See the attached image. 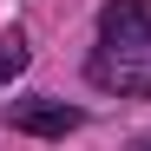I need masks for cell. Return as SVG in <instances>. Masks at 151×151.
Here are the masks:
<instances>
[{"label":"cell","instance_id":"7a4b0ae2","mask_svg":"<svg viewBox=\"0 0 151 151\" xmlns=\"http://www.w3.org/2000/svg\"><path fill=\"white\" fill-rule=\"evenodd\" d=\"M7 125L27 132V138H66V132H79V105H66V99H27V105L7 112Z\"/></svg>","mask_w":151,"mask_h":151},{"label":"cell","instance_id":"3957f363","mask_svg":"<svg viewBox=\"0 0 151 151\" xmlns=\"http://www.w3.org/2000/svg\"><path fill=\"white\" fill-rule=\"evenodd\" d=\"M20 66H27V40L13 33V40H0V86H7V79H13Z\"/></svg>","mask_w":151,"mask_h":151},{"label":"cell","instance_id":"6da1fadb","mask_svg":"<svg viewBox=\"0 0 151 151\" xmlns=\"http://www.w3.org/2000/svg\"><path fill=\"white\" fill-rule=\"evenodd\" d=\"M92 86L118 99H151V0H105L92 46Z\"/></svg>","mask_w":151,"mask_h":151}]
</instances>
